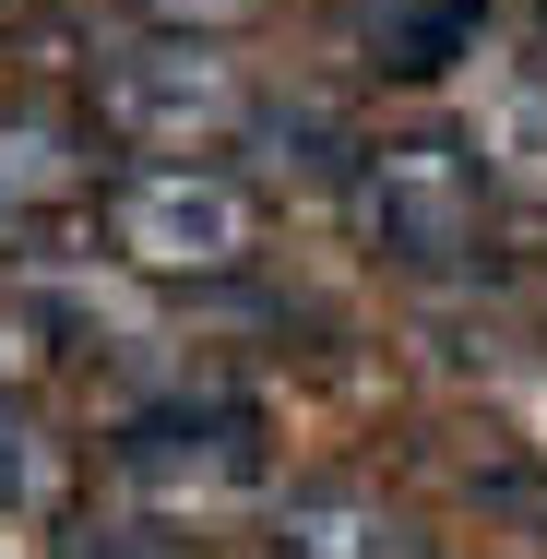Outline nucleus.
Wrapping results in <instances>:
<instances>
[{"instance_id": "obj_1", "label": "nucleus", "mask_w": 547, "mask_h": 559, "mask_svg": "<svg viewBox=\"0 0 547 559\" xmlns=\"http://www.w3.org/2000/svg\"><path fill=\"white\" fill-rule=\"evenodd\" d=\"M333 215H345V238H357L381 274H405V286H476L512 203H500V179H488V155H476L464 119L393 108V119H369L357 179H345Z\"/></svg>"}, {"instance_id": "obj_2", "label": "nucleus", "mask_w": 547, "mask_h": 559, "mask_svg": "<svg viewBox=\"0 0 547 559\" xmlns=\"http://www.w3.org/2000/svg\"><path fill=\"white\" fill-rule=\"evenodd\" d=\"M96 476H108L119 500H155V512H191V524H215L226 500H274L286 488V464H274V405H262V381H238V369H167V381H143L131 405L96 417Z\"/></svg>"}, {"instance_id": "obj_3", "label": "nucleus", "mask_w": 547, "mask_h": 559, "mask_svg": "<svg viewBox=\"0 0 547 559\" xmlns=\"http://www.w3.org/2000/svg\"><path fill=\"white\" fill-rule=\"evenodd\" d=\"M96 250L131 286H167L179 310H203L226 286L274 274V191L226 155H131L96 203Z\"/></svg>"}, {"instance_id": "obj_4", "label": "nucleus", "mask_w": 547, "mask_h": 559, "mask_svg": "<svg viewBox=\"0 0 547 559\" xmlns=\"http://www.w3.org/2000/svg\"><path fill=\"white\" fill-rule=\"evenodd\" d=\"M84 108H96V131H108L119 155H238V131L262 108V72H250V48H226V36L131 24L108 60H96Z\"/></svg>"}, {"instance_id": "obj_5", "label": "nucleus", "mask_w": 547, "mask_h": 559, "mask_svg": "<svg viewBox=\"0 0 547 559\" xmlns=\"http://www.w3.org/2000/svg\"><path fill=\"white\" fill-rule=\"evenodd\" d=\"M262 559H464L452 512L393 464H298L262 512H250Z\"/></svg>"}, {"instance_id": "obj_6", "label": "nucleus", "mask_w": 547, "mask_h": 559, "mask_svg": "<svg viewBox=\"0 0 547 559\" xmlns=\"http://www.w3.org/2000/svg\"><path fill=\"white\" fill-rule=\"evenodd\" d=\"M119 167H131V155L96 131L84 96H60V84H12V96H0V215H24L36 238L72 226V215L96 226Z\"/></svg>"}, {"instance_id": "obj_7", "label": "nucleus", "mask_w": 547, "mask_h": 559, "mask_svg": "<svg viewBox=\"0 0 547 559\" xmlns=\"http://www.w3.org/2000/svg\"><path fill=\"white\" fill-rule=\"evenodd\" d=\"M357 143H369V108L357 96H333V84H262V108L238 131V167L262 191H322V203H345Z\"/></svg>"}, {"instance_id": "obj_8", "label": "nucleus", "mask_w": 547, "mask_h": 559, "mask_svg": "<svg viewBox=\"0 0 547 559\" xmlns=\"http://www.w3.org/2000/svg\"><path fill=\"white\" fill-rule=\"evenodd\" d=\"M440 464H429V500L452 524H488V536H512V548L547 559V452L512 441L500 417H440Z\"/></svg>"}, {"instance_id": "obj_9", "label": "nucleus", "mask_w": 547, "mask_h": 559, "mask_svg": "<svg viewBox=\"0 0 547 559\" xmlns=\"http://www.w3.org/2000/svg\"><path fill=\"white\" fill-rule=\"evenodd\" d=\"M345 36H357V84L369 96H440V84H464L488 60L500 0H405V12H369Z\"/></svg>"}, {"instance_id": "obj_10", "label": "nucleus", "mask_w": 547, "mask_h": 559, "mask_svg": "<svg viewBox=\"0 0 547 559\" xmlns=\"http://www.w3.org/2000/svg\"><path fill=\"white\" fill-rule=\"evenodd\" d=\"M84 464H96V452L72 441L36 393H0V524H36V536H48V524L84 500Z\"/></svg>"}, {"instance_id": "obj_11", "label": "nucleus", "mask_w": 547, "mask_h": 559, "mask_svg": "<svg viewBox=\"0 0 547 559\" xmlns=\"http://www.w3.org/2000/svg\"><path fill=\"white\" fill-rule=\"evenodd\" d=\"M464 131H476V155H488L500 203H524V215H547V72H524V60H500V72L476 84V108H464Z\"/></svg>"}, {"instance_id": "obj_12", "label": "nucleus", "mask_w": 547, "mask_h": 559, "mask_svg": "<svg viewBox=\"0 0 547 559\" xmlns=\"http://www.w3.org/2000/svg\"><path fill=\"white\" fill-rule=\"evenodd\" d=\"M48 559H226V536H215V524H191V512H155V500L84 488V500L48 524Z\"/></svg>"}, {"instance_id": "obj_13", "label": "nucleus", "mask_w": 547, "mask_h": 559, "mask_svg": "<svg viewBox=\"0 0 547 559\" xmlns=\"http://www.w3.org/2000/svg\"><path fill=\"white\" fill-rule=\"evenodd\" d=\"M131 12H143V24H167V36H226V48H238V36H250V24H274L286 0H131Z\"/></svg>"}, {"instance_id": "obj_14", "label": "nucleus", "mask_w": 547, "mask_h": 559, "mask_svg": "<svg viewBox=\"0 0 547 559\" xmlns=\"http://www.w3.org/2000/svg\"><path fill=\"white\" fill-rule=\"evenodd\" d=\"M512 60L547 72V0H512Z\"/></svg>"}, {"instance_id": "obj_15", "label": "nucleus", "mask_w": 547, "mask_h": 559, "mask_svg": "<svg viewBox=\"0 0 547 559\" xmlns=\"http://www.w3.org/2000/svg\"><path fill=\"white\" fill-rule=\"evenodd\" d=\"M36 12H48V0H0V48H12V36H24Z\"/></svg>"}, {"instance_id": "obj_16", "label": "nucleus", "mask_w": 547, "mask_h": 559, "mask_svg": "<svg viewBox=\"0 0 547 559\" xmlns=\"http://www.w3.org/2000/svg\"><path fill=\"white\" fill-rule=\"evenodd\" d=\"M322 12H345V24H369V12H405V0H322Z\"/></svg>"}]
</instances>
